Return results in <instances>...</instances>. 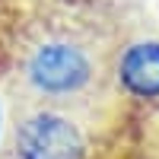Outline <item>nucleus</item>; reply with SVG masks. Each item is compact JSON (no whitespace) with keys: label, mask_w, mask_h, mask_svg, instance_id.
Returning a JSON list of instances; mask_svg holds the SVG:
<instances>
[{"label":"nucleus","mask_w":159,"mask_h":159,"mask_svg":"<svg viewBox=\"0 0 159 159\" xmlns=\"http://www.w3.org/2000/svg\"><path fill=\"white\" fill-rule=\"evenodd\" d=\"M108 57L89 35L76 29H45L19 54V92L22 102H45L76 108L108 76Z\"/></svg>","instance_id":"obj_1"},{"label":"nucleus","mask_w":159,"mask_h":159,"mask_svg":"<svg viewBox=\"0 0 159 159\" xmlns=\"http://www.w3.org/2000/svg\"><path fill=\"white\" fill-rule=\"evenodd\" d=\"M10 159H89V137L73 108L19 102L10 130Z\"/></svg>","instance_id":"obj_2"},{"label":"nucleus","mask_w":159,"mask_h":159,"mask_svg":"<svg viewBox=\"0 0 159 159\" xmlns=\"http://www.w3.org/2000/svg\"><path fill=\"white\" fill-rule=\"evenodd\" d=\"M0 130H3V108H0Z\"/></svg>","instance_id":"obj_4"},{"label":"nucleus","mask_w":159,"mask_h":159,"mask_svg":"<svg viewBox=\"0 0 159 159\" xmlns=\"http://www.w3.org/2000/svg\"><path fill=\"white\" fill-rule=\"evenodd\" d=\"M108 76L134 102H159V38H134L111 54Z\"/></svg>","instance_id":"obj_3"}]
</instances>
